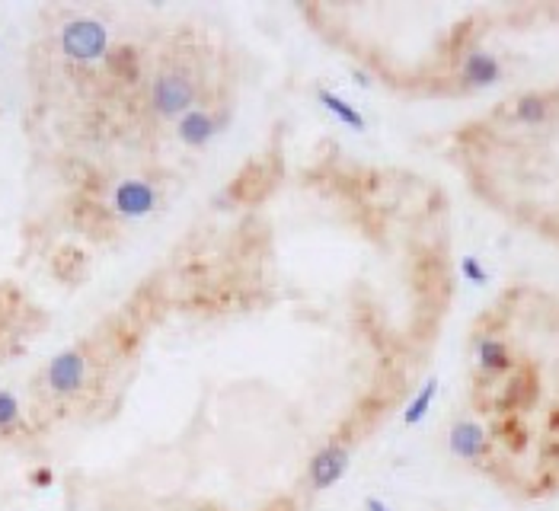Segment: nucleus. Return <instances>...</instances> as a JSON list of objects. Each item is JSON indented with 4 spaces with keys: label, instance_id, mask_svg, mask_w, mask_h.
Here are the masks:
<instances>
[{
    "label": "nucleus",
    "instance_id": "13",
    "mask_svg": "<svg viewBox=\"0 0 559 511\" xmlns=\"http://www.w3.org/2000/svg\"><path fill=\"white\" fill-rule=\"evenodd\" d=\"M20 416H23V410H20V400H16V393H10V390H0V432H10V428H16Z\"/></svg>",
    "mask_w": 559,
    "mask_h": 511
},
{
    "label": "nucleus",
    "instance_id": "14",
    "mask_svg": "<svg viewBox=\"0 0 559 511\" xmlns=\"http://www.w3.org/2000/svg\"><path fill=\"white\" fill-rule=\"evenodd\" d=\"M460 275H464L466 281H474V285H486V281H490V272L482 269V263L476 256H464V259H460Z\"/></svg>",
    "mask_w": 559,
    "mask_h": 511
},
{
    "label": "nucleus",
    "instance_id": "5",
    "mask_svg": "<svg viewBox=\"0 0 559 511\" xmlns=\"http://www.w3.org/2000/svg\"><path fill=\"white\" fill-rule=\"evenodd\" d=\"M157 205H160V195H157L154 182H148V179H122L112 189V211L118 217H128V221H141V217L154 215Z\"/></svg>",
    "mask_w": 559,
    "mask_h": 511
},
{
    "label": "nucleus",
    "instance_id": "2",
    "mask_svg": "<svg viewBox=\"0 0 559 511\" xmlns=\"http://www.w3.org/2000/svg\"><path fill=\"white\" fill-rule=\"evenodd\" d=\"M58 45H61L64 58L80 64H93L109 58V26L93 20V16H77L70 23L61 26V36H58Z\"/></svg>",
    "mask_w": 559,
    "mask_h": 511
},
{
    "label": "nucleus",
    "instance_id": "16",
    "mask_svg": "<svg viewBox=\"0 0 559 511\" xmlns=\"http://www.w3.org/2000/svg\"><path fill=\"white\" fill-rule=\"evenodd\" d=\"M365 511H393V508H390V505L384 502V499L368 496V499H365Z\"/></svg>",
    "mask_w": 559,
    "mask_h": 511
},
{
    "label": "nucleus",
    "instance_id": "3",
    "mask_svg": "<svg viewBox=\"0 0 559 511\" xmlns=\"http://www.w3.org/2000/svg\"><path fill=\"white\" fill-rule=\"evenodd\" d=\"M86 371H90V364H86V355L80 349H64L58 352L45 368V384L52 393L58 396H74L86 387Z\"/></svg>",
    "mask_w": 559,
    "mask_h": 511
},
{
    "label": "nucleus",
    "instance_id": "1",
    "mask_svg": "<svg viewBox=\"0 0 559 511\" xmlns=\"http://www.w3.org/2000/svg\"><path fill=\"white\" fill-rule=\"evenodd\" d=\"M148 102L154 109V116L179 118L186 116L189 109L198 106V84L186 68H164L150 80Z\"/></svg>",
    "mask_w": 559,
    "mask_h": 511
},
{
    "label": "nucleus",
    "instance_id": "12",
    "mask_svg": "<svg viewBox=\"0 0 559 511\" xmlns=\"http://www.w3.org/2000/svg\"><path fill=\"white\" fill-rule=\"evenodd\" d=\"M438 396V377H428L425 384L419 387V393L412 396L409 406L403 410V426L406 428H416L422 422V418L428 416V410H432V403H435Z\"/></svg>",
    "mask_w": 559,
    "mask_h": 511
},
{
    "label": "nucleus",
    "instance_id": "7",
    "mask_svg": "<svg viewBox=\"0 0 559 511\" xmlns=\"http://www.w3.org/2000/svg\"><path fill=\"white\" fill-rule=\"evenodd\" d=\"M448 448L454 458L480 464L490 454V432L476 422V418H458L448 432Z\"/></svg>",
    "mask_w": 559,
    "mask_h": 511
},
{
    "label": "nucleus",
    "instance_id": "17",
    "mask_svg": "<svg viewBox=\"0 0 559 511\" xmlns=\"http://www.w3.org/2000/svg\"><path fill=\"white\" fill-rule=\"evenodd\" d=\"M355 80H358V84H361V86H371V80H368V74H361V70H358V74H355Z\"/></svg>",
    "mask_w": 559,
    "mask_h": 511
},
{
    "label": "nucleus",
    "instance_id": "8",
    "mask_svg": "<svg viewBox=\"0 0 559 511\" xmlns=\"http://www.w3.org/2000/svg\"><path fill=\"white\" fill-rule=\"evenodd\" d=\"M502 80V61L486 48H470L460 61V84L470 90H486V86Z\"/></svg>",
    "mask_w": 559,
    "mask_h": 511
},
{
    "label": "nucleus",
    "instance_id": "4",
    "mask_svg": "<svg viewBox=\"0 0 559 511\" xmlns=\"http://www.w3.org/2000/svg\"><path fill=\"white\" fill-rule=\"evenodd\" d=\"M349 466H352V450L342 442H327L311 458V464H307V483H311V489H317V492L333 489L336 483L345 480Z\"/></svg>",
    "mask_w": 559,
    "mask_h": 511
},
{
    "label": "nucleus",
    "instance_id": "10",
    "mask_svg": "<svg viewBox=\"0 0 559 511\" xmlns=\"http://www.w3.org/2000/svg\"><path fill=\"white\" fill-rule=\"evenodd\" d=\"M317 102L327 109L329 116L339 118V122L349 125V128H355V132H365L368 128V118L361 116L349 100H342L339 93H333V90H327V86H317Z\"/></svg>",
    "mask_w": 559,
    "mask_h": 511
},
{
    "label": "nucleus",
    "instance_id": "6",
    "mask_svg": "<svg viewBox=\"0 0 559 511\" xmlns=\"http://www.w3.org/2000/svg\"><path fill=\"white\" fill-rule=\"evenodd\" d=\"M173 132H176L179 144H186V148H192V150H202L224 132V122H221L215 112H208V109L195 106V109H189L186 116L176 118V128H173Z\"/></svg>",
    "mask_w": 559,
    "mask_h": 511
},
{
    "label": "nucleus",
    "instance_id": "11",
    "mask_svg": "<svg viewBox=\"0 0 559 511\" xmlns=\"http://www.w3.org/2000/svg\"><path fill=\"white\" fill-rule=\"evenodd\" d=\"M553 112V102L550 96L544 93H524L514 100V118L521 125H544Z\"/></svg>",
    "mask_w": 559,
    "mask_h": 511
},
{
    "label": "nucleus",
    "instance_id": "9",
    "mask_svg": "<svg viewBox=\"0 0 559 511\" xmlns=\"http://www.w3.org/2000/svg\"><path fill=\"white\" fill-rule=\"evenodd\" d=\"M476 364H480L482 374L498 377V374H508L514 368V355L508 349V342H502L498 336H480L476 339Z\"/></svg>",
    "mask_w": 559,
    "mask_h": 511
},
{
    "label": "nucleus",
    "instance_id": "15",
    "mask_svg": "<svg viewBox=\"0 0 559 511\" xmlns=\"http://www.w3.org/2000/svg\"><path fill=\"white\" fill-rule=\"evenodd\" d=\"M32 486H39V489H48L52 483H55V473L48 470V466H39V470H32Z\"/></svg>",
    "mask_w": 559,
    "mask_h": 511
}]
</instances>
